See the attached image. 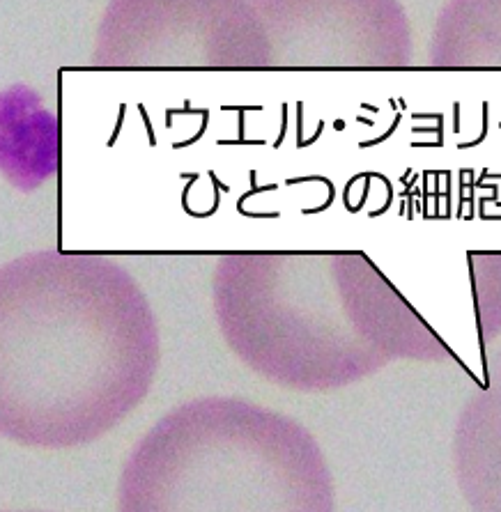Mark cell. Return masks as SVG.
Returning <instances> with one entry per match:
<instances>
[{
  "label": "cell",
  "instance_id": "cell-1",
  "mask_svg": "<svg viewBox=\"0 0 501 512\" xmlns=\"http://www.w3.org/2000/svg\"><path fill=\"white\" fill-rule=\"evenodd\" d=\"M120 512H331V490L297 425L212 400L175 411L143 441Z\"/></svg>",
  "mask_w": 501,
  "mask_h": 512
},
{
  "label": "cell",
  "instance_id": "cell-2",
  "mask_svg": "<svg viewBox=\"0 0 501 512\" xmlns=\"http://www.w3.org/2000/svg\"><path fill=\"white\" fill-rule=\"evenodd\" d=\"M460 473L479 512H501V372L467 409L458 441Z\"/></svg>",
  "mask_w": 501,
  "mask_h": 512
}]
</instances>
